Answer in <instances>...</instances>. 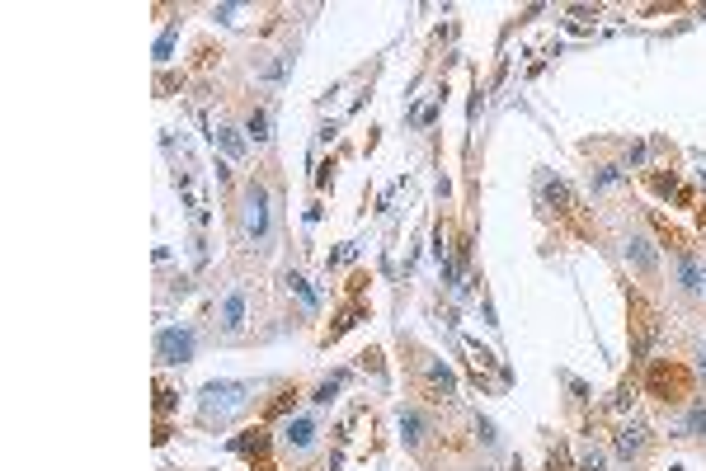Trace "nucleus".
<instances>
[{"label":"nucleus","mask_w":706,"mask_h":471,"mask_svg":"<svg viewBox=\"0 0 706 471\" xmlns=\"http://www.w3.org/2000/svg\"><path fill=\"white\" fill-rule=\"evenodd\" d=\"M240 222H245V236L250 240H268V189L259 180L245 184V208H240Z\"/></svg>","instance_id":"obj_5"},{"label":"nucleus","mask_w":706,"mask_h":471,"mask_svg":"<svg viewBox=\"0 0 706 471\" xmlns=\"http://www.w3.org/2000/svg\"><path fill=\"white\" fill-rule=\"evenodd\" d=\"M193 349H198V335L188 330V325H165L156 335V358L165 367H179L193 358Z\"/></svg>","instance_id":"obj_4"},{"label":"nucleus","mask_w":706,"mask_h":471,"mask_svg":"<svg viewBox=\"0 0 706 471\" xmlns=\"http://www.w3.org/2000/svg\"><path fill=\"white\" fill-rule=\"evenodd\" d=\"M678 278H683V288H687V292H697V288H702V269L687 260V255L678 260Z\"/></svg>","instance_id":"obj_13"},{"label":"nucleus","mask_w":706,"mask_h":471,"mask_svg":"<svg viewBox=\"0 0 706 471\" xmlns=\"http://www.w3.org/2000/svg\"><path fill=\"white\" fill-rule=\"evenodd\" d=\"M419 377H424V392H429V401H452L457 396V377L447 372L443 358H433V354H424L419 358Z\"/></svg>","instance_id":"obj_6"},{"label":"nucleus","mask_w":706,"mask_h":471,"mask_svg":"<svg viewBox=\"0 0 706 471\" xmlns=\"http://www.w3.org/2000/svg\"><path fill=\"white\" fill-rule=\"evenodd\" d=\"M250 382H208L203 387V424H226L250 405Z\"/></svg>","instance_id":"obj_2"},{"label":"nucleus","mask_w":706,"mask_h":471,"mask_svg":"<svg viewBox=\"0 0 706 471\" xmlns=\"http://www.w3.org/2000/svg\"><path fill=\"white\" fill-rule=\"evenodd\" d=\"M212 142H222V146H226V156H235V160L245 156V142L235 137V128H217V132H212Z\"/></svg>","instance_id":"obj_12"},{"label":"nucleus","mask_w":706,"mask_h":471,"mask_svg":"<svg viewBox=\"0 0 706 471\" xmlns=\"http://www.w3.org/2000/svg\"><path fill=\"white\" fill-rule=\"evenodd\" d=\"M395 424H400V443L405 448H424V439H429V415L419 405H405Z\"/></svg>","instance_id":"obj_7"},{"label":"nucleus","mask_w":706,"mask_h":471,"mask_svg":"<svg viewBox=\"0 0 706 471\" xmlns=\"http://www.w3.org/2000/svg\"><path fill=\"white\" fill-rule=\"evenodd\" d=\"M654 335H659V316L654 307L640 297V292H631V358H645L650 354Z\"/></svg>","instance_id":"obj_3"},{"label":"nucleus","mask_w":706,"mask_h":471,"mask_svg":"<svg viewBox=\"0 0 706 471\" xmlns=\"http://www.w3.org/2000/svg\"><path fill=\"white\" fill-rule=\"evenodd\" d=\"M702 288H706V278H702Z\"/></svg>","instance_id":"obj_23"},{"label":"nucleus","mask_w":706,"mask_h":471,"mask_svg":"<svg viewBox=\"0 0 706 471\" xmlns=\"http://www.w3.org/2000/svg\"><path fill=\"white\" fill-rule=\"evenodd\" d=\"M640 452H645V429L640 424H622L617 429V457L622 462H636Z\"/></svg>","instance_id":"obj_10"},{"label":"nucleus","mask_w":706,"mask_h":471,"mask_svg":"<svg viewBox=\"0 0 706 471\" xmlns=\"http://www.w3.org/2000/svg\"><path fill=\"white\" fill-rule=\"evenodd\" d=\"M175 38H179V28H165V33H160V43H156V61H160V66H165L170 52H175Z\"/></svg>","instance_id":"obj_15"},{"label":"nucleus","mask_w":706,"mask_h":471,"mask_svg":"<svg viewBox=\"0 0 706 471\" xmlns=\"http://www.w3.org/2000/svg\"><path fill=\"white\" fill-rule=\"evenodd\" d=\"M645 396H654L659 405H683L692 396V372L678 363V358H650L645 367Z\"/></svg>","instance_id":"obj_1"},{"label":"nucleus","mask_w":706,"mask_h":471,"mask_svg":"<svg viewBox=\"0 0 706 471\" xmlns=\"http://www.w3.org/2000/svg\"><path fill=\"white\" fill-rule=\"evenodd\" d=\"M245 311H250V292L235 288L226 302H222V330L226 335H240V325H245Z\"/></svg>","instance_id":"obj_8"},{"label":"nucleus","mask_w":706,"mask_h":471,"mask_svg":"<svg viewBox=\"0 0 706 471\" xmlns=\"http://www.w3.org/2000/svg\"><path fill=\"white\" fill-rule=\"evenodd\" d=\"M697 358H702V372H706V344H702V349H697Z\"/></svg>","instance_id":"obj_22"},{"label":"nucleus","mask_w":706,"mask_h":471,"mask_svg":"<svg viewBox=\"0 0 706 471\" xmlns=\"http://www.w3.org/2000/svg\"><path fill=\"white\" fill-rule=\"evenodd\" d=\"M579 471H602V452H598V448H589V452L579 457Z\"/></svg>","instance_id":"obj_19"},{"label":"nucleus","mask_w":706,"mask_h":471,"mask_svg":"<svg viewBox=\"0 0 706 471\" xmlns=\"http://www.w3.org/2000/svg\"><path fill=\"white\" fill-rule=\"evenodd\" d=\"M288 288H292V292H297V297H302V302H306V307L315 311V292L306 288V278H302V273H288Z\"/></svg>","instance_id":"obj_16"},{"label":"nucleus","mask_w":706,"mask_h":471,"mask_svg":"<svg viewBox=\"0 0 706 471\" xmlns=\"http://www.w3.org/2000/svg\"><path fill=\"white\" fill-rule=\"evenodd\" d=\"M702 429H706V405L697 401V405L687 410V434H702Z\"/></svg>","instance_id":"obj_18"},{"label":"nucleus","mask_w":706,"mask_h":471,"mask_svg":"<svg viewBox=\"0 0 706 471\" xmlns=\"http://www.w3.org/2000/svg\"><path fill=\"white\" fill-rule=\"evenodd\" d=\"M250 132H255V142H268V113H264V108L250 113Z\"/></svg>","instance_id":"obj_17"},{"label":"nucleus","mask_w":706,"mask_h":471,"mask_svg":"<svg viewBox=\"0 0 706 471\" xmlns=\"http://www.w3.org/2000/svg\"><path fill=\"white\" fill-rule=\"evenodd\" d=\"M340 387H344V372H340V377H330V382H320V387H315V396H311V401H315V405H330V401L340 396Z\"/></svg>","instance_id":"obj_14"},{"label":"nucleus","mask_w":706,"mask_h":471,"mask_svg":"<svg viewBox=\"0 0 706 471\" xmlns=\"http://www.w3.org/2000/svg\"><path fill=\"white\" fill-rule=\"evenodd\" d=\"M475 434H480V443H485V448H495V424H490V419L475 415Z\"/></svg>","instance_id":"obj_20"},{"label":"nucleus","mask_w":706,"mask_h":471,"mask_svg":"<svg viewBox=\"0 0 706 471\" xmlns=\"http://www.w3.org/2000/svg\"><path fill=\"white\" fill-rule=\"evenodd\" d=\"M363 367H367V372H377V377H382V349H367V354H363Z\"/></svg>","instance_id":"obj_21"},{"label":"nucleus","mask_w":706,"mask_h":471,"mask_svg":"<svg viewBox=\"0 0 706 471\" xmlns=\"http://www.w3.org/2000/svg\"><path fill=\"white\" fill-rule=\"evenodd\" d=\"M627 260L636 264L640 278H650V273H654V245L645 240V236H627Z\"/></svg>","instance_id":"obj_11"},{"label":"nucleus","mask_w":706,"mask_h":471,"mask_svg":"<svg viewBox=\"0 0 706 471\" xmlns=\"http://www.w3.org/2000/svg\"><path fill=\"white\" fill-rule=\"evenodd\" d=\"M283 443H288L292 452H306V448L315 443V419L311 415H297L288 429H283Z\"/></svg>","instance_id":"obj_9"}]
</instances>
